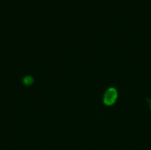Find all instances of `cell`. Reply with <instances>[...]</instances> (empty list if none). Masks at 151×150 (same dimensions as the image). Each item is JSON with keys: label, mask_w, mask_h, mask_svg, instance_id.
<instances>
[{"label": "cell", "mask_w": 151, "mask_h": 150, "mask_svg": "<svg viewBox=\"0 0 151 150\" xmlns=\"http://www.w3.org/2000/svg\"><path fill=\"white\" fill-rule=\"evenodd\" d=\"M33 81H34V80H33V78H32L31 76H26V77H24V79H23V83H24L25 85H27V86L31 85V84L33 83Z\"/></svg>", "instance_id": "obj_2"}, {"label": "cell", "mask_w": 151, "mask_h": 150, "mask_svg": "<svg viewBox=\"0 0 151 150\" xmlns=\"http://www.w3.org/2000/svg\"><path fill=\"white\" fill-rule=\"evenodd\" d=\"M118 99V90L115 88H109L104 95V103L106 106H112Z\"/></svg>", "instance_id": "obj_1"}]
</instances>
